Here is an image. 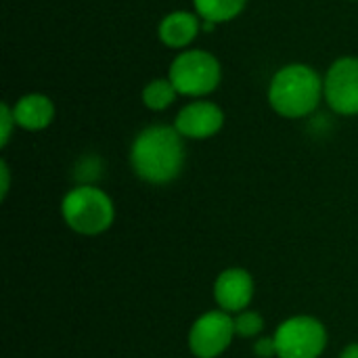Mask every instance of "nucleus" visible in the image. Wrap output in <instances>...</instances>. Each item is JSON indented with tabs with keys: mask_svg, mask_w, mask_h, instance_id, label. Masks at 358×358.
Segmentation results:
<instances>
[{
	"mask_svg": "<svg viewBox=\"0 0 358 358\" xmlns=\"http://www.w3.org/2000/svg\"><path fill=\"white\" fill-rule=\"evenodd\" d=\"M130 164L136 176L149 185H168L185 166L182 136L174 126H147L130 147Z\"/></svg>",
	"mask_w": 358,
	"mask_h": 358,
	"instance_id": "nucleus-1",
	"label": "nucleus"
},
{
	"mask_svg": "<svg viewBox=\"0 0 358 358\" xmlns=\"http://www.w3.org/2000/svg\"><path fill=\"white\" fill-rule=\"evenodd\" d=\"M323 99V78L321 73L306 63L283 65L268 84V103L271 107L287 117L300 120L317 111Z\"/></svg>",
	"mask_w": 358,
	"mask_h": 358,
	"instance_id": "nucleus-2",
	"label": "nucleus"
},
{
	"mask_svg": "<svg viewBox=\"0 0 358 358\" xmlns=\"http://www.w3.org/2000/svg\"><path fill=\"white\" fill-rule=\"evenodd\" d=\"M168 78L178 90V94L203 99L220 86L222 65L218 57L208 50L185 48L174 57Z\"/></svg>",
	"mask_w": 358,
	"mask_h": 358,
	"instance_id": "nucleus-3",
	"label": "nucleus"
},
{
	"mask_svg": "<svg viewBox=\"0 0 358 358\" xmlns=\"http://www.w3.org/2000/svg\"><path fill=\"white\" fill-rule=\"evenodd\" d=\"M63 220L80 235H99L113 222V203L109 195L92 185H80L63 197Z\"/></svg>",
	"mask_w": 358,
	"mask_h": 358,
	"instance_id": "nucleus-4",
	"label": "nucleus"
},
{
	"mask_svg": "<svg viewBox=\"0 0 358 358\" xmlns=\"http://www.w3.org/2000/svg\"><path fill=\"white\" fill-rule=\"evenodd\" d=\"M273 340L277 358H319L327 346V331L313 317H292L277 327Z\"/></svg>",
	"mask_w": 358,
	"mask_h": 358,
	"instance_id": "nucleus-5",
	"label": "nucleus"
},
{
	"mask_svg": "<svg viewBox=\"0 0 358 358\" xmlns=\"http://www.w3.org/2000/svg\"><path fill=\"white\" fill-rule=\"evenodd\" d=\"M323 99L338 115H358V57H340L329 65Z\"/></svg>",
	"mask_w": 358,
	"mask_h": 358,
	"instance_id": "nucleus-6",
	"label": "nucleus"
},
{
	"mask_svg": "<svg viewBox=\"0 0 358 358\" xmlns=\"http://www.w3.org/2000/svg\"><path fill=\"white\" fill-rule=\"evenodd\" d=\"M235 319L224 310L206 313L199 317L189 334V348L197 358H218L233 342Z\"/></svg>",
	"mask_w": 358,
	"mask_h": 358,
	"instance_id": "nucleus-7",
	"label": "nucleus"
},
{
	"mask_svg": "<svg viewBox=\"0 0 358 358\" xmlns=\"http://www.w3.org/2000/svg\"><path fill=\"white\" fill-rule=\"evenodd\" d=\"M222 126H224V111L216 103L203 99L185 105L174 120V128L178 130V134L182 138H195V141H203L218 134Z\"/></svg>",
	"mask_w": 358,
	"mask_h": 358,
	"instance_id": "nucleus-8",
	"label": "nucleus"
},
{
	"mask_svg": "<svg viewBox=\"0 0 358 358\" xmlns=\"http://www.w3.org/2000/svg\"><path fill=\"white\" fill-rule=\"evenodd\" d=\"M214 298L224 313H243L254 298L252 275L243 268L224 271L214 283Z\"/></svg>",
	"mask_w": 358,
	"mask_h": 358,
	"instance_id": "nucleus-9",
	"label": "nucleus"
},
{
	"mask_svg": "<svg viewBox=\"0 0 358 358\" xmlns=\"http://www.w3.org/2000/svg\"><path fill=\"white\" fill-rule=\"evenodd\" d=\"M201 31V19L191 10H172L168 13L157 27L159 42L174 50H185Z\"/></svg>",
	"mask_w": 358,
	"mask_h": 358,
	"instance_id": "nucleus-10",
	"label": "nucleus"
},
{
	"mask_svg": "<svg viewBox=\"0 0 358 358\" xmlns=\"http://www.w3.org/2000/svg\"><path fill=\"white\" fill-rule=\"evenodd\" d=\"M13 115L19 128L38 132L52 124L55 120V103L50 96L42 92H27L13 105Z\"/></svg>",
	"mask_w": 358,
	"mask_h": 358,
	"instance_id": "nucleus-11",
	"label": "nucleus"
},
{
	"mask_svg": "<svg viewBox=\"0 0 358 358\" xmlns=\"http://www.w3.org/2000/svg\"><path fill=\"white\" fill-rule=\"evenodd\" d=\"M245 4L248 0H193L195 13L199 15V19L216 23V25L237 19L243 13Z\"/></svg>",
	"mask_w": 358,
	"mask_h": 358,
	"instance_id": "nucleus-12",
	"label": "nucleus"
},
{
	"mask_svg": "<svg viewBox=\"0 0 358 358\" xmlns=\"http://www.w3.org/2000/svg\"><path fill=\"white\" fill-rule=\"evenodd\" d=\"M178 96V90L170 82V78H155L145 84L143 88V105L151 111L168 109Z\"/></svg>",
	"mask_w": 358,
	"mask_h": 358,
	"instance_id": "nucleus-13",
	"label": "nucleus"
},
{
	"mask_svg": "<svg viewBox=\"0 0 358 358\" xmlns=\"http://www.w3.org/2000/svg\"><path fill=\"white\" fill-rule=\"evenodd\" d=\"M262 327H264L262 317L258 313H252V310H243L235 319V334L241 338H254L262 331Z\"/></svg>",
	"mask_w": 358,
	"mask_h": 358,
	"instance_id": "nucleus-14",
	"label": "nucleus"
},
{
	"mask_svg": "<svg viewBox=\"0 0 358 358\" xmlns=\"http://www.w3.org/2000/svg\"><path fill=\"white\" fill-rule=\"evenodd\" d=\"M13 126H17L15 115H13V107L8 103H2L0 105V145L2 147H6L10 132H13Z\"/></svg>",
	"mask_w": 358,
	"mask_h": 358,
	"instance_id": "nucleus-15",
	"label": "nucleus"
},
{
	"mask_svg": "<svg viewBox=\"0 0 358 358\" xmlns=\"http://www.w3.org/2000/svg\"><path fill=\"white\" fill-rule=\"evenodd\" d=\"M254 355L258 358H273L277 357V344L273 338H262L254 346Z\"/></svg>",
	"mask_w": 358,
	"mask_h": 358,
	"instance_id": "nucleus-16",
	"label": "nucleus"
},
{
	"mask_svg": "<svg viewBox=\"0 0 358 358\" xmlns=\"http://www.w3.org/2000/svg\"><path fill=\"white\" fill-rule=\"evenodd\" d=\"M0 174H2V197H6V191H8V168H6L4 162L0 164Z\"/></svg>",
	"mask_w": 358,
	"mask_h": 358,
	"instance_id": "nucleus-17",
	"label": "nucleus"
},
{
	"mask_svg": "<svg viewBox=\"0 0 358 358\" xmlns=\"http://www.w3.org/2000/svg\"><path fill=\"white\" fill-rule=\"evenodd\" d=\"M340 358H358V344H350V346H346V350L342 352V357Z\"/></svg>",
	"mask_w": 358,
	"mask_h": 358,
	"instance_id": "nucleus-18",
	"label": "nucleus"
}]
</instances>
